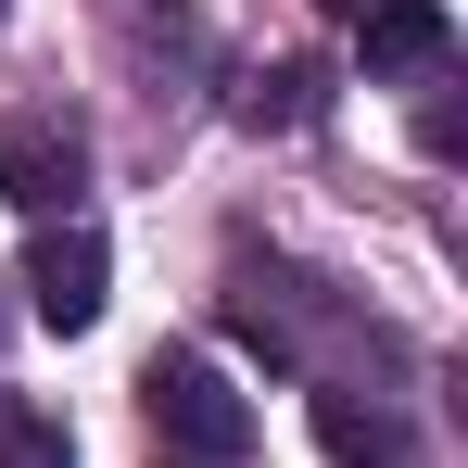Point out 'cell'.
Here are the masks:
<instances>
[{
  "label": "cell",
  "mask_w": 468,
  "mask_h": 468,
  "mask_svg": "<svg viewBox=\"0 0 468 468\" xmlns=\"http://www.w3.org/2000/svg\"><path fill=\"white\" fill-rule=\"evenodd\" d=\"M316 13H342V26H355V13H367V0H316Z\"/></svg>",
  "instance_id": "cell-8"
},
{
  "label": "cell",
  "mask_w": 468,
  "mask_h": 468,
  "mask_svg": "<svg viewBox=\"0 0 468 468\" xmlns=\"http://www.w3.org/2000/svg\"><path fill=\"white\" fill-rule=\"evenodd\" d=\"M0 468H77V431L26 392H0Z\"/></svg>",
  "instance_id": "cell-6"
},
{
  "label": "cell",
  "mask_w": 468,
  "mask_h": 468,
  "mask_svg": "<svg viewBox=\"0 0 468 468\" xmlns=\"http://www.w3.org/2000/svg\"><path fill=\"white\" fill-rule=\"evenodd\" d=\"M153 468H203V456H153Z\"/></svg>",
  "instance_id": "cell-9"
},
{
  "label": "cell",
  "mask_w": 468,
  "mask_h": 468,
  "mask_svg": "<svg viewBox=\"0 0 468 468\" xmlns=\"http://www.w3.org/2000/svg\"><path fill=\"white\" fill-rule=\"evenodd\" d=\"M355 51H367V77H431L456 51V13L443 0H367L355 13Z\"/></svg>",
  "instance_id": "cell-4"
},
{
  "label": "cell",
  "mask_w": 468,
  "mask_h": 468,
  "mask_svg": "<svg viewBox=\"0 0 468 468\" xmlns=\"http://www.w3.org/2000/svg\"><path fill=\"white\" fill-rule=\"evenodd\" d=\"M0 292H13V279H0Z\"/></svg>",
  "instance_id": "cell-10"
},
{
  "label": "cell",
  "mask_w": 468,
  "mask_h": 468,
  "mask_svg": "<svg viewBox=\"0 0 468 468\" xmlns=\"http://www.w3.org/2000/svg\"><path fill=\"white\" fill-rule=\"evenodd\" d=\"M140 405H153L165 456H203V468H240V456H253V405L229 392L216 355H153V367H140Z\"/></svg>",
  "instance_id": "cell-1"
},
{
  "label": "cell",
  "mask_w": 468,
  "mask_h": 468,
  "mask_svg": "<svg viewBox=\"0 0 468 468\" xmlns=\"http://www.w3.org/2000/svg\"><path fill=\"white\" fill-rule=\"evenodd\" d=\"M13 292L38 304V329H64V342L101 329V304H114V253H101V229H77V216H64V229H38V253H26V279H13Z\"/></svg>",
  "instance_id": "cell-2"
},
{
  "label": "cell",
  "mask_w": 468,
  "mask_h": 468,
  "mask_svg": "<svg viewBox=\"0 0 468 468\" xmlns=\"http://www.w3.org/2000/svg\"><path fill=\"white\" fill-rule=\"evenodd\" d=\"M253 114H316V64H279V77H266V101H253Z\"/></svg>",
  "instance_id": "cell-7"
},
{
  "label": "cell",
  "mask_w": 468,
  "mask_h": 468,
  "mask_svg": "<svg viewBox=\"0 0 468 468\" xmlns=\"http://www.w3.org/2000/svg\"><path fill=\"white\" fill-rule=\"evenodd\" d=\"M316 443L342 468H405V431H392V405H355V392H316Z\"/></svg>",
  "instance_id": "cell-5"
},
{
  "label": "cell",
  "mask_w": 468,
  "mask_h": 468,
  "mask_svg": "<svg viewBox=\"0 0 468 468\" xmlns=\"http://www.w3.org/2000/svg\"><path fill=\"white\" fill-rule=\"evenodd\" d=\"M77 190H89V153H77L64 114H0V203H26L38 229H64Z\"/></svg>",
  "instance_id": "cell-3"
}]
</instances>
